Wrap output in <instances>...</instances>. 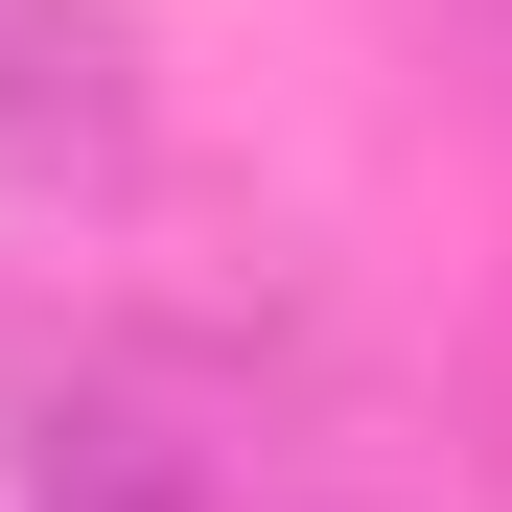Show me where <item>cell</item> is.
Masks as SVG:
<instances>
[{
  "instance_id": "obj_1",
  "label": "cell",
  "mask_w": 512,
  "mask_h": 512,
  "mask_svg": "<svg viewBox=\"0 0 512 512\" xmlns=\"http://www.w3.org/2000/svg\"><path fill=\"white\" fill-rule=\"evenodd\" d=\"M0 163L24 187H117L140 163V24L117 0H0Z\"/></svg>"
}]
</instances>
